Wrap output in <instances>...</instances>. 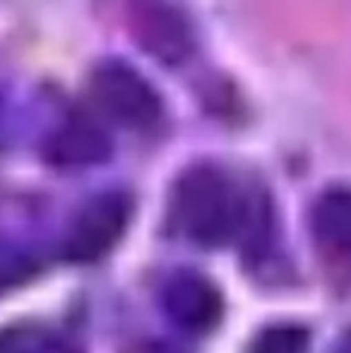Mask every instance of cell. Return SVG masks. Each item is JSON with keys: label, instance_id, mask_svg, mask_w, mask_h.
<instances>
[{"label": "cell", "instance_id": "cell-11", "mask_svg": "<svg viewBox=\"0 0 351 353\" xmlns=\"http://www.w3.org/2000/svg\"><path fill=\"white\" fill-rule=\"evenodd\" d=\"M32 353H80V351H77L70 341L56 339V336H53V339H43V341H39V344H34Z\"/></svg>", "mask_w": 351, "mask_h": 353}, {"label": "cell", "instance_id": "cell-14", "mask_svg": "<svg viewBox=\"0 0 351 353\" xmlns=\"http://www.w3.org/2000/svg\"><path fill=\"white\" fill-rule=\"evenodd\" d=\"M3 132H5V103L0 97V142H3Z\"/></svg>", "mask_w": 351, "mask_h": 353}, {"label": "cell", "instance_id": "cell-8", "mask_svg": "<svg viewBox=\"0 0 351 353\" xmlns=\"http://www.w3.org/2000/svg\"><path fill=\"white\" fill-rule=\"evenodd\" d=\"M248 353H308V334L296 325L267 327L253 339Z\"/></svg>", "mask_w": 351, "mask_h": 353}, {"label": "cell", "instance_id": "cell-5", "mask_svg": "<svg viewBox=\"0 0 351 353\" xmlns=\"http://www.w3.org/2000/svg\"><path fill=\"white\" fill-rule=\"evenodd\" d=\"M111 140L99 123L87 116H70L46 137L43 157L58 168H89L106 161Z\"/></svg>", "mask_w": 351, "mask_h": 353}, {"label": "cell", "instance_id": "cell-3", "mask_svg": "<svg viewBox=\"0 0 351 353\" xmlns=\"http://www.w3.org/2000/svg\"><path fill=\"white\" fill-rule=\"evenodd\" d=\"M130 219V202L121 192H103L87 202L66 238V255L72 262H94L113 250Z\"/></svg>", "mask_w": 351, "mask_h": 353}, {"label": "cell", "instance_id": "cell-4", "mask_svg": "<svg viewBox=\"0 0 351 353\" xmlns=\"http://www.w3.org/2000/svg\"><path fill=\"white\" fill-rule=\"evenodd\" d=\"M164 310L178 330L202 334L219 320L221 298L210 279L197 272H181L166 283Z\"/></svg>", "mask_w": 351, "mask_h": 353}, {"label": "cell", "instance_id": "cell-7", "mask_svg": "<svg viewBox=\"0 0 351 353\" xmlns=\"http://www.w3.org/2000/svg\"><path fill=\"white\" fill-rule=\"evenodd\" d=\"M313 231L330 252L351 257V190L334 188L313 207Z\"/></svg>", "mask_w": 351, "mask_h": 353}, {"label": "cell", "instance_id": "cell-10", "mask_svg": "<svg viewBox=\"0 0 351 353\" xmlns=\"http://www.w3.org/2000/svg\"><path fill=\"white\" fill-rule=\"evenodd\" d=\"M34 341L24 330L0 332V353H32Z\"/></svg>", "mask_w": 351, "mask_h": 353}, {"label": "cell", "instance_id": "cell-9", "mask_svg": "<svg viewBox=\"0 0 351 353\" xmlns=\"http://www.w3.org/2000/svg\"><path fill=\"white\" fill-rule=\"evenodd\" d=\"M34 270H37V262L32 260V255L14 245L0 243V293L29 279Z\"/></svg>", "mask_w": 351, "mask_h": 353}, {"label": "cell", "instance_id": "cell-13", "mask_svg": "<svg viewBox=\"0 0 351 353\" xmlns=\"http://www.w3.org/2000/svg\"><path fill=\"white\" fill-rule=\"evenodd\" d=\"M332 353H351V330L347 332V334L339 336V341H337V346H334Z\"/></svg>", "mask_w": 351, "mask_h": 353}, {"label": "cell", "instance_id": "cell-6", "mask_svg": "<svg viewBox=\"0 0 351 353\" xmlns=\"http://www.w3.org/2000/svg\"><path fill=\"white\" fill-rule=\"evenodd\" d=\"M137 37L161 61L178 63L190 51V37L183 19L174 10L150 3L137 10Z\"/></svg>", "mask_w": 351, "mask_h": 353}, {"label": "cell", "instance_id": "cell-1", "mask_svg": "<svg viewBox=\"0 0 351 353\" xmlns=\"http://www.w3.org/2000/svg\"><path fill=\"white\" fill-rule=\"evenodd\" d=\"M243 195L226 173L197 166L183 173L174 192L176 223L197 245H221L241 231L245 221Z\"/></svg>", "mask_w": 351, "mask_h": 353}, {"label": "cell", "instance_id": "cell-2", "mask_svg": "<svg viewBox=\"0 0 351 353\" xmlns=\"http://www.w3.org/2000/svg\"><path fill=\"white\" fill-rule=\"evenodd\" d=\"M92 94L113 121L128 128H150L161 116L157 89L128 63H101L92 72Z\"/></svg>", "mask_w": 351, "mask_h": 353}, {"label": "cell", "instance_id": "cell-12", "mask_svg": "<svg viewBox=\"0 0 351 353\" xmlns=\"http://www.w3.org/2000/svg\"><path fill=\"white\" fill-rule=\"evenodd\" d=\"M130 353H174V349H169L166 344H157V341H152V344H140Z\"/></svg>", "mask_w": 351, "mask_h": 353}]
</instances>
